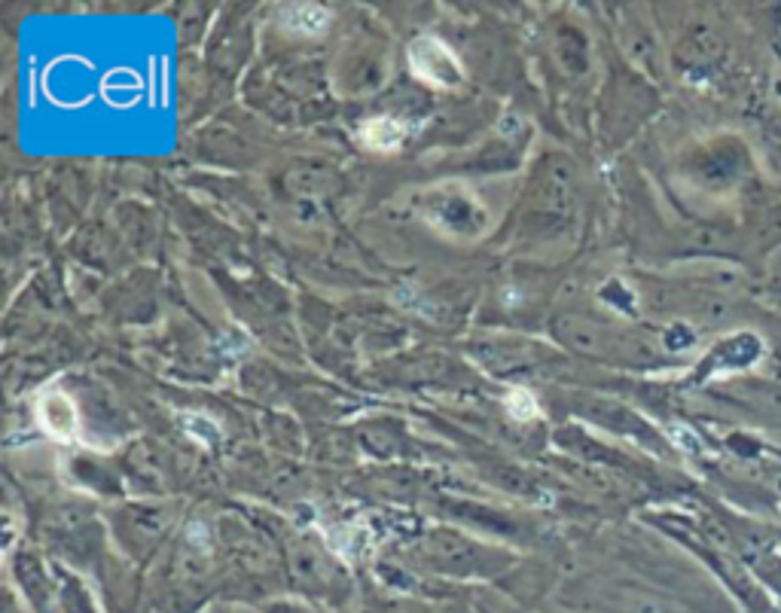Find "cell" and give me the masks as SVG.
I'll list each match as a JSON object with an SVG mask.
<instances>
[{
  "instance_id": "1",
  "label": "cell",
  "mask_w": 781,
  "mask_h": 613,
  "mask_svg": "<svg viewBox=\"0 0 781 613\" xmlns=\"http://www.w3.org/2000/svg\"><path fill=\"white\" fill-rule=\"evenodd\" d=\"M409 61H412V74H418L431 86H455L461 80L458 61L440 40H418L409 49Z\"/></svg>"
},
{
  "instance_id": "2",
  "label": "cell",
  "mask_w": 781,
  "mask_h": 613,
  "mask_svg": "<svg viewBox=\"0 0 781 613\" xmlns=\"http://www.w3.org/2000/svg\"><path fill=\"white\" fill-rule=\"evenodd\" d=\"M40 418H43V424L49 427L55 437L71 440V437L77 434V415H74V406H71V400H68L65 394H49V397H43V403H40Z\"/></svg>"
},
{
  "instance_id": "3",
  "label": "cell",
  "mask_w": 781,
  "mask_h": 613,
  "mask_svg": "<svg viewBox=\"0 0 781 613\" xmlns=\"http://www.w3.org/2000/svg\"><path fill=\"white\" fill-rule=\"evenodd\" d=\"M400 135H403V129L397 126V122L382 116V119H373L370 126L364 129V144H370L376 150H391V147H397Z\"/></svg>"
}]
</instances>
